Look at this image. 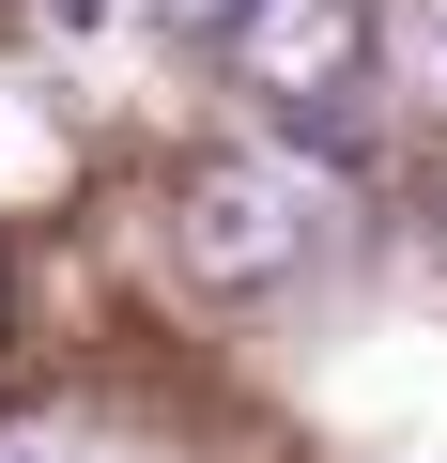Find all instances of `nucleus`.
Listing matches in <instances>:
<instances>
[{
	"label": "nucleus",
	"mask_w": 447,
	"mask_h": 463,
	"mask_svg": "<svg viewBox=\"0 0 447 463\" xmlns=\"http://www.w3.org/2000/svg\"><path fill=\"white\" fill-rule=\"evenodd\" d=\"M170 263L200 294H278L309 263V185L293 170H247V155H200L170 185Z\"/></svg>",
	"instance_id": "f257e3e1"
},
{
	"label": "nucleus",
	"mask_w": 447,
	"mask_h": 463,
	"mask_svg": "<svg viewBox=\"0 0 447 463\" xmlns=\"http://www.w3.org/2000/svg\"><path fill=\"white\" fill-rule=\"evenodd\" d=\"M216 62H232V78H247L263 109H309V93H355V78H370V0H247Z\"/></svg>",
	"instance_id": "f03ea898"
},
{
	"label": "nucleus",
	"mask_w": 447,
	"mask_h": 463,
	"mask_svg": "<svg viewBox=\"0 0 447 463\" xmlns=\"http://www.w3.org/2000/svg\"><path fill=\"white\" fill-rule=\"evenodd\" d=\"M293 155H386V109H370V78L355 93H309V109H263Z\"/></svg>",
	"instance_id": "7ed1b4c3"
},
{
	"label": "nucleus",
	"mask_w": 447,
	"mask_h": 463,
	"mask_svg": "<svg viewBox=\"0 0 447 463\" xmlns=\"http://www.w3.org/2000/svg\"><path fill=\"white\" fill-rule=\"evenodd\" d=\"M232 16L247 0H154V32H185V47H232Z\"/></svg>",
	"instance_id": "20e7f679"
},
{
	"label": "nucleus",
	"mask_w": 447,
	"mask_h": 463,
	"mask_svg": "<svg viewBox=\"0 0 447 463\" xmlns=\"http://www.w3.org/2000/svg\"><path fill=\"white\" fill-rule=\"evenodd\" d=\"M47 16H62V32H108V0H47Z\"/></svg>",
	"instance_id": "39448f33"
},
{
	"label": "nucleus",
	"mask_w": 447,
	"mask_h": 463,
	"mask_svg": "<svg viewBox=\"0 0 447 463\" xmlns=\"http://www.w3.org/2000/svg\"><path fill=\"white\" fill-rule=\"evenodd\" d=\"M0 463H78V448H47V432H16V448H0Z\"/></svg>",
	"instance_id": "423d86ee"
},
{
	"label": "nucleus",
	"mask_w": 447,
	"mask_h": 463,
	"mask_svg": "<svg viewBox=\"0 0 447 463\" xmlns=\"http://www.w3.org/2000/svg\"><path fill=\"white\" fill-rule=\"evenodd\" d=\"M0 325H16V279H0Z\"/></svg>",
	"instance_id": "0eeeda50"
}]
</instances>
